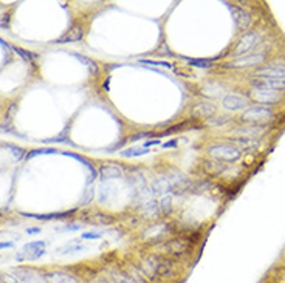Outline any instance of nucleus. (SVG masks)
Listing matches in <instances>:
<instances>
[{
  "label": "nucleus",
  "instance_id": "nucleus-18",
  "mask_svg": "<svg viewBox=\"0 0 285 283\" xmlns=\"http://www.w3.org/2000/svg\"><path fill=\"white\" fill-rule=\"evenodd\" d=\"M123 272L130 279L132 283H150V280L146 277V274L142 272V269L140 268V265L127 263L123 268Z\"/></svg>",
  "mask_w": 285,
  "mask_h": 283
},
{
  "label": "nucleus",
  "instance_id": "nucleus-1",
  "mask_svg": "<svg viewBox=\"0 0 285 283\" xmlns=\"http://www.w3.org/2000/svg\"><path fill=\"white\" fill-rule=\"evenodd\" d=\"M140 268L146 274L150 283L158 280H175L181 274V266L178 260L169 259V257L164 255H158L155 252H147L141 255Z\"/></svg>",
  "mask_w": 285,
  "mask_h": 283
},
{
  "label": "nucleus",
  "instance_id": "nucleus-39",
  "mask_svg": "<svg viewBox=\"0 0 285 283\" xmlns=\"http://www.w3.org/2000/svg\"><path fill=\"white\" fill-rule=\"evenodd\" d=\"M157 146V144H160V141H146V143H144V146H142V147H144V149H147L149 146Z\"/></svg>",
  "mask_w": 285,
  "mask_h": 283
},
{
  "label": "nucleus",
  "instance_id": "nucleus-7",
  "mask_svg": "<svg viewBox=\"0 0 285 283\" xmlns=\"http://www.w3.org/2000/svg\"><path fill=\"white\" fill-rule=\"evenodd\" d=\"M274 112L270 107H262V105H251L242 112L240 115V121L247 122V124H261L267 122L273 118Z\"/></svg>",
  "mask_w": 285,
  "mask_h": 283
},
{
  "label": "nucleus",
  "instance_id": "nucleus-8",
  "mask_svg": "<svg viewBox=\"0 0 285 283\" xmlns=\"http://www.w3.org/2000/svg\"><path fill=\"white\" fill-rule=\"evenodd\" d=\"M163 177L167 180V183H169V186H171V190H174V192H178V190H188V187L192 183L188 175L177 167H169L163 173Z\"/></svg>",
  "mask_w": 285,
  "mask_h": 283
},
{
  "label": "nucleus",
  "instance_id": "nucleus-41",
  "mask_svg": "<svg viewBox=\"0 0 285 283\" xmlns=\"http://www.w3.org/2000/svg\"><path fill=\"white\" fill-rule=\"evenodd\" d=\"M27 232H28V234H39V232H40V228H28Z\"/></svg>",
  "mask_w": 285,
  "mask_h": 283
},
{
  "label": "nucleus",
  "instance_id": "nucleus-29",
  "mask_svg": "<svg viewBox=\"0 0 285 283\" xmlns=\"http://www.w3.org/2000/svg\"><path fill=\"white\" fill-rule=\"evenodd\" d=\"M213 187V183L208 181V180H198V181H194L191 183V186L188 187V190L191 194H205L206 190H209Z\"/></svg>",
  "mask_w": 285,
  "mask_h": 283
},
{
  "label": "nucleus",
  "instance_id": "nucleus-37",
  "mask_svg": "<svg viewBox=\"0 0 285 283\" xmlns=\"http://www.w3.org/2000/svg\"><path fill=\"white\" fill-rule=\"evenodd\" d=\"M14 245L11 243V241H3V243H0V251H2V249H10Z\"/></svg>",
  "mask_w": 285,
  "mask_h": 283
},
{
  "label": "nucleus",
  "instance_id": "nucleus-35",
  "mask_svg": "<svg viewBox=\"0 0 285 283\" xmlns=\"http://www.w3.org/2000/svg\"><path fill=\"white\" fill-rule=\"evenodd\" d=\"M101 232H95V231H91V232H84V234H81V238L82 240H98V238H101Z\"/></svg>",
  "mask_w": 285,
  "mask_h": 283
},
{
  "label": "nucleus",
  "instance_id": "nucleus-30",
  "mask_svg": "<svg viewBox=\"0 0 285 283\" xmlns=\"http://www.w3.org/2000/svg\"><path fill=\"white\" fill-rule=\"evenodd\" d=\"M158 207H160V214L163 215H171L174 209V198L172 195H163L158 201Z\"/></svg>",
  "mask_w": 285,
  "mask_h": 283
},
{
  "label": "nucleus",
  "instance_id": "nucleus-10",
  "mask_svg": "<svg viewBox=\"0 0 285 283\" xmlns=\"http://www.w3.org/2000/svg\"><path fill=\"white\" fill-rule=\"evenodd\" d=\"M251 101H254L257 105H262V107H270V105H274L281 102V93H276V91H267V90H249L248 93Z\"/></svg>",
  "mask_w": 285,
  "mask_h": 283
},
{
  "label": "nucleus",
  "instance_id": "nucleus-4",
  "mask_svg": "<svg viewBox=\"0 0 285 283\" xmlns=\"http://www.w3.org/2000/svg\"><path fill=\"white\" fill-rule=\"evenodd\" d=\"M206 153L209 158H214V160H219L222 163H234L237 161L242 156V152L237 147H234L232 144H226V143H219V144H211L206 149Z\"/></svg>",
  "mask_w": 285,
  "mask_h": 283
},
{
  "label": "nucleus",
  "instance_id": "nucleus-16",
  "mask_svg": "<svg viewBox=\"0 0 285 283\" xmlns=\"http://www.w3.org/2000/svg\"><path fill=\"white\" fill-rule=\"evenodd\" d=\"M230 11L232 14V20L236 23V27L239 30H247L251 23V14L248 11H245L244 8H239V6H234V5H230Z\"/></svg>",
  "mask_w": 285,
  "mask_h": 283
},
{
  "label": "nucleus",
  "instance_id": "nucleus-14",
  "mask_svg": "<svg viewBox=\"0 0 285 283\" xmlns=\"http://www.w3.org/2000/svg\"><path fill=\"white\" fill-rule=\"evenodd\" d=\"M222 107L230 112H239V110H245L247 109V99L244 96L239 95H225L222 99Z\"/></svg>",
  "mask_w": 285,
  "mask_h": 283
},
{
  "label": "nucleus",
  "instance_id": "nucleus-6",
  "mask_svg": "<svg viewBox=\"0 0 285 283\" xmlns=\"http://www.w3.org/2000/svg\"><path fill=\"white\" fill-rule=\"evenodd\" d=\"M172 229L169 228V224L167 223H157L154 226H149L142 231L141 234V238L144 243H147L150 248L155 246V245H160L163 243L164 240H167V234H171Z\"/></svg>",
  "mask_w": 285,
  "mask_h": 283
},
{
  "label": "nucleus",
  "instance_id": "nucleus-19",
  "mask_svg": "<svg viewBox=\"0 0 285 283\" xmlns=\"http://www.w3.org/2000/svg\"><path fill=\"white\" fill-rule=\"evenodd\" d=\"M256 78H285V67L284 65H265L259 67L254 71Z\"/></svg>",
  "mask_w": 285,
  "mask_h": 283
},
{
  "label": "nucleus",
  "instance_id": "nucleus-32",
  "mask_svg": "<svg viewBox=\"0 0 285 283\" xmlns=\"http://www.w3.org/2000/svg\"><path fill=\"white\" fill-rule=\"evenodd\" d=\"M108 279H110L112 283H132L130 279L123 272V269L121 271H112L110 277H108Z\"/></svg>",
  "mask_w": 285,
  "mask_h": 283
},
{
  "label": "nucleus",
  "instance_id": "nucleus-34",
  "mask_svg": "<svg viewBox=\"0 0 285 283\" xmlns=\"http://www.w3.org/2000/svg\"><path fill=\"white\" fill-rule=\"evenodd\" d=\"M191 67H197V68H211L213 61L209 59H186Z\"/></svg>",
  "mask_w": 285,
  "mask_h": 283
},
{
  "label": "nucleus",
  "instance_id": "nucleus-31",
  "mask_svg": "<svg viewBox=\"0 0 285 283\" xmlns=\"http://www.w3.org/2000/svg\"><path fill=\"white\" fill-rule=\"evenodd\" d=\"M149 153V149H144L142 146H135V147H129V149H125V150H123L120 155L123 158H138L141 155H146Z\"/></svg>",
  "mask_w": 285,
  "mask_h": 283
},
{
  "label": "nucleus",
  "instance_id": "nucleus-20",
  "mask_svg": "<svg viewBox=\"0 0 285 283\" xmlns=\"http://www.w3.org/2000/svg\"><path fill=\"white\" fill-rule=\"evenodd\" d=\"M202 167H203V172L206 175L217 177V175H222L226 169H228V166H226V163H222L219 160H214V158H208V160L203 161Z\"/></svg>",
  "mask_w": 285,
  "mask_h": 283
},
{
  "label": "nucleus",
  "instance_id": "nucleus-33",
  "mask_svg": "<svg viewBox=\"0 0 285 283\" xmlns=\"http://www.w3.org/2000/svg\"><path fill=\"white\" fill-rule=\"evenodd\" d=\"M91 221H93L95 224H112L115 221V218L107 214H95L93 217H91Z\"/></svg>",
  "mask_w": 285,
  "mask_h": 283
},
{
  "label": "nucleus",
  "instance_id": "nucleus-40",
  "mask_svg": "<svg viewBox=\"0 0 285 283\" xmlns=\"http://www.w3.org/2000/svg\"><path fill=\"white\" fill-rule=\"evenodd\" d=\"M177 144H178V141H177V139H174V141H171V143H166L163 147H164V149H167V147H175Z\"/></svg>",
  "mask_w": 285,
  "mask_h": 283
},
{
  "label": "nucleus",
  "instance_id": "nucleus-3",
  "mask_svg": "<svg viewBox=\"0 0 285 283\" xmlns=\"http://www.w3.org/2000/svg\"><path fill=\"white\" fill-rule=\"evenodd\" d=\"M261 42H262V36L259 34V31L245 33V34L237 40L236 45H234V48H232V51H231L232 59L247 56L249 51H253V50H256L259 45H261Z\"/></svg>",
  "mask_w": 285,
  "mask_h": 283
},
{
  "label": "nucleus",
  "instance_id": "nucleus-5",
  "mask_svg": "<svg viewBox=\"0 0 285 283\" xmlns=\"http://www.w3.org/2000/svg\"><path fill=\"white\" fill-rule=\"evenodd\" d=\"M45 249H47V243L44 240L30 241V243L23 245L18 251V254H16V260L20 263L22 262H36L42 255H45Z\"/></svg>",
  "mask_w": 285,
  "mask_h": 283
},
{
  "label": "nucleus",
  "instance_id": "nucleus-2",
  "mask_svg": "<svg viewBox=\"0 0 285 283\" xmlns=\"http://www.w3.org/2000/svg\"><path fill=\"white\" fill-rule=\"evenodd\" d=\"M192 249H194V245H192L188 238L172 237V238L164 240L160 245L152 246V251L150 252L169 257V259H174V260H180V259H184V257L191 255Z\"/></svg>",
  "mask_w": 285,
  "mask_h": 283
},
{
  "label": "nucleus",
  "instance_id": "nucleus-36",
  "mask_svg": "<svg viewBox=\"0 0 285 283\" xmlns=\"http://www.w3.org/2000/svg\"><path fill=\"white\" fill-rule=\"evenodd\" d=\"M14 50L23 57V59H27V61H35L36 59V56L33 53H30V51H27V50H22V48H18V47H16Z\"/></svg>",
  "mask_w": 285,
  "mask_h": 283
},
{
  "label": "nucleus",
  "instance_id": "nucleus-24",
  "mask_svg": "<svg viewBox=\"0 0 285 283\" xmlns=\"http://www.w3.org/2000/svg\"><path fill=\"white\" fill-rule=\"evenodd\" d=\"M82 37H84L82 28L81 27H73L69 31H65L59 39H56L53 44H73V42L81 40Z\"/></svg>",
  "mask_w": 285,
  "mask_h": 283
},
{
  "label": "nucleus",
  "instance_id": "nucleus-26",
  "mask_svg": "<svg viewBox=\"0 0 285 283\" xmlns=\"http://www.w3.org/2000/svg\"><path fill=\"white\" fill-rule=\"evenodd\" d=\"M13 274L16 276V279H18L19 282L22 283H33L36 279H37V272L35 269H31V268H14L13 269Z\"/></svg>",
  "mask_w": 285,
  "mask_h": 283
},
{
  "label": "nucleus",
  "instance_id": "nucleus-28",
  "mask_svg": "<svg viewBox=\"0 0 285 283\" xmlns=\"http://www.w3.org/2000/svg\"><path fill=\"white\" fill-rule=\"evenodd\" d=\"M232 121L231 116H226V115H214L213 118H209L205 121L206 126L209 127H217V129H222L225 126H228V124Z\"/></svg>",
  "mask_w": 285,
  "mask_h": 283
},
{
  "label": "nucleus",
  "instance_id": "nucleus-17",
  "mask_svg": "<svg viewBox=\"0 0 285 283\" xmlns=\"http://www.w3.org/2000/svg\"><path fill=\"white\" fill-rule=\"evenodd\" d=\"M140 214L141 218L144 220H157L160 217V207H158V201L155 198H150L147 201L140 204Z\"/></svg>",
  "mask_w": 285,
  "mask_h": 283
},
{
  "label": "nucleus",
  "instance_id": "nucleus-9",
  "mask_svg": "<svg viewBox=\"0 0 285 283\" xmlns=\"http://www.w3.org/2000/svg\"><path fill=\"white\" fill-rule=\"evenodd\" d=\"M264 61H265V53L259 51V53L247 54L237 57V59H232L228 64H225V67L231 70H247V68H253V67H259L261 64H264Z\"/></svg>",
  "mask_w": 285,
  "mask_h": 283
},
{
  "label": "nucleus",
  "instance_id": "nucleus-15",
  "mask_svg": "<svg viewBox=\"0 0 285 283\" xmlns=\"http://www.w3.org/2000/svg\"><path fill=\"white\" fill-rule=\"evenodd\" d=\"M42 277L47 283H79V280L73 274L65 271H47Z\"/></svg>",
  "mask_w": 285,
  "mask_h": 283
},
{
  "label": "nucleus",
  "instance_id": "nucleus-22",
  "mask_svg": "<svg viewBox=\"0 0 285 283\" xmlns=\"http://www.w3.org/2000/svg\"><path fill=\"white\" fill-rule=\"evenodd\" d=\"M99 177L103 180H115V178H121L123 177V169L120 164L115 163H108L99 167Z\"/></svg>",
  "mask_w": 285,
  "mask_h": 283
},
{
  "label": "nucleus",
  "instance_id": "nucleus-21",
  "mask_svg": "<svg viewBox=\"0 0 285 283\" xmlns=\"http://www.w3.org/2000/svg\"><path fill=\"white\" fill-rule=\"evenodd\" d=\"M234 147H237L240 152H254L261 146L259 139H249V138H232L231 143Z\"/></svg>",
  "mask_w": 285,
  "mask_h": 283
},
{
  "label": "nucleus",
  "instance_id": "nucleus-11",
  "mask_svg": "<svg viewBox=\"0 0 285 283\" xmlns=\"http://www.w3.org/2000/svg\"><path fill=\"white\" fill-rule=\"evenodd\" d=\"M251 87L267 91H285V78H254L251 79Z\"/></svg>",
  "mask_w": 285,
  "mask_h": 283
},
{
  "label": "nucleus",
  "instance_id": "nucleus-23",
  "mask_svg": "<svg viewBox=\"0 0 285 283\" xmlns=\"http://www.w3.org/2000/svg\"><path fill=\"white\" fill-rule=\"evenodd\" d=\"M87 246L82 245V238H74L69 243L62 245L61 248L56 249V254L57 255H69V254H74V252H81V251H86Z\"/></svg>",
  "mask_w": 285,
  "mask_h": 283
},
{
  "label": "nucleus",
  "instance_id": "nucleus-42",
  "mask_svg": "<svg viewBox=\"0 0 285 283\" xmlns=\"http://www.w3.org/2000/svg\"><path fill=\"white\" fill-rule=\"evenodd\" d=\"M284 283H285V276H284Z\"/></svg>",
  "mask_w": 285,
  "mask_h": 283
},
{
  "label": "nucleus",
  "instance_id": "nucleus-25",
  "mask_svg": "<svg viewBox=\"0 0 285 283\" xmlns=\"http://www.w3.org/2000/svg\"><path fill=\"white\" fill-rule=\"evenodd\" d=\"M202 93L203 96L209 98V99H217L223 96L225 93V87L220 84V82H208L202 87Z\"/></svg>",
  "mask_w": 285,
  "mask_h": 283
},
{
  "label": "nucleus",
  "instance_id": "nucleus-38",
  "mask_svg": "<svg viewBox=\"0 0 285 283\" xmlns=\"http://www.w3.org/2000/svg\"><path fill=\"white\" fill-rule=\"evenodd\" d=\"M93 283H112L110 279H106V277H98L93 280Z\"/></svg>",
  "mask_w": 285,
  "mask_h": 283
},
{
  "label": "nucleus",
  "instance_id": "nucleus-12",
  "mask_svg": "<svg viewBox=\"0 0 285 283\" xmlns=\"http://www.w3.org/2000/svg\"><path fill=\"white\" fill-rule=\"evenodd\" d=\"M217 113V105L211 101H202L197 102L194 107L191 109V115L194 116L196 119H209Z\"/></svg>",
  "mask_w": 285,
  "mask_h": 283
},
{
  "label": "nucleus",
  "instance_id": "nucleus-27",
  "mask_svg": "<svg viewBox=\"0 0 285 283\" xmlns=\"http://www.w3.org/2000/svg\"><path fill=\"white\" fill-rule=\"evenodd\" d=\"M150 190H152L154 197L158 195V194L166 195V192H169L171 190V186H169V183H167V180L163 177V175H160V177L154 178L152 184H150Z\"/></svg>",
  "mask_w": 285,
  "mask_h": 283
},
{
  "label": "nucleus",
  "instance_id": "nucleus-13",
  "mask_svg": "<svg viewBox=\"0 0 285 283\" xmlns=\"http://www.w3.org/2000/svg\"><path fill=\"white\" fill-rule=\"evenodd\" d=\"M267 127L259 126V124H253V126H245L232 130L234 138H249V139H259L265 135Z\"/></svg>",
  "mask_w": 285,
  "mask_h": 283
}]
</instances>
